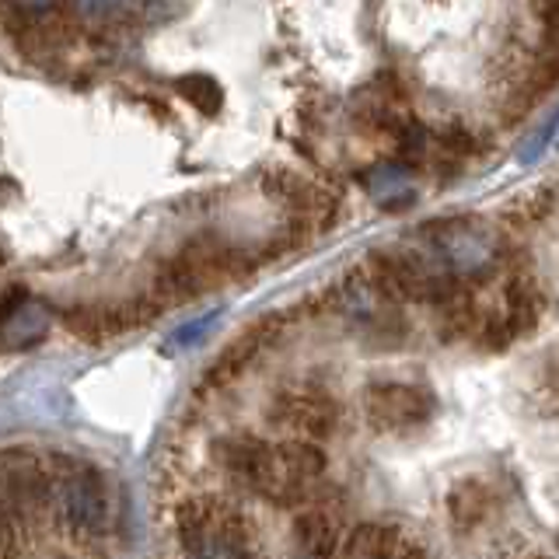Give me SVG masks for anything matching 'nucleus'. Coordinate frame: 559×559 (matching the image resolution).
<instances>
[{"mask_svg": "<svg viewBox=\"0 0 559 559\" xmlns=\"http://www.w3.org/2000/svg\"><path fill=\"white\" fill-rule=\"evenodd\" d=\"M57 507L70 532L78 535H98L109 521V497L105 483L95 468L63 462V472L57 476Z\"/></svg>", "mask_w": 559, "mask_h": 559, "instance_id": "4", "label": "nucleus"}, {"mask_svg": "<svg viewBox=\"0 0 559 559\" xmlns=\"http://www.w3.org/2000/svg\"><path fill=\"white\" fill-rule=\"evenodd\" d=\"M294 538L308 559H332L343 546V528L340 518L325 511V507H311L294 524Z\"/></svg>", "mask_w": 559, "mask_h": 559, "instance_id": "9", "label": "nucleus"}, {"mask_svg": "<svg viewBox=\"0 0 559 559\" xmlns=\"http://www.w3.org/2000/svg\"><path fill=\"white\" fill-rule=\"evenodd\" d=\"M11 4H17L25 14H43V11H49L57 0H11Z\"/></svg>", "mask_w": 559, "mask_h": 559, "instance_id": "14", "label": "nucleus"}, {"mask_svg": "<svg viewBox=\"0 0 559 559\" xmlns=\"http://www.w3.org/2000/svg\"><path fill=\"white\" fill-rule=\"evenodd\" d=\"M542 308H546V301H542V290L535 287V280L518 276L514 284L507 287L503 305L483 322L479 340L493 349L518 343L521 336H528V332L535 329V322L542 319Z\"/></svg>", "mask_w": 559, "mask_h": 559, "instance_id": "5", "label": "nucleus"}, {"mask_svg": "<svg viewBox=\"0 0 559 559\" xmlns=\"http://www.w3.org/2000/svg\"><path fill=\"white\" fill-rule=\"evenodd\" d=\"M448 511H451V521L459 524V528H476V524H483L489 514L497 511L493 486H489L486 479L459 483L448 497Z\"/></svg>", "mask_w": 559, "mask_h": 559, "instance_id": "10", "label": "nucleus"}, {"mask_svg": "<svg viewBox=\"0 0 559 559\" xmlns=\"http://www.w3.org/2000/svg\"><path fill=\"white\" fill-rule=\"evenodd\" d=\"M367 424L381 433H409L427 427L437 413V399L413 381H374L364 392Z\"/></svg>", "mask_w": 559, "mask_h": 559, "instance_id": "3", "label": "nucleus"}, {"mask_svg": "<svg viewBox=\"0 0 559 559\" xmlns=\"http://www.w3.org/2000/svg\"><path fill=\"white\" fill-rule=\"evenodd\" d=\"M0 262H4V252H0Z\"/></svg>", "mask_w": 559, "mask_h": 559, "instance_id": "16", "label": "nucleus"}, {"mask_svg": "<svg viewBox=\"0 0 559 559\" xmlns=\"http://www.w3.org/2000/svg\"><path fill=\"white\" fill-rule=\"evenodd\" d=\"M116 4V0H78V8L84 11V14H92V17H98V14H105Z\"/></svg>", "mask_w": 559, "mask_h": 559, "instance_id": "13", "label": "nucleus"}, {"mask_svg": "<svg viewBox=\"0 0 559 559\" xmlns=\"http://www.w3.org/2000/svg\"><path fill=\"white\" fill-rule=\"evenodd\" d=\"M214 459L231 479L255 489L273 503H294L311 493L314 479L325 472V454L314 441H284L266 444L259 437H221L214 441Z\"/></svg>", "mask_w": 559, "mask_h": 559, "instance_id": "1", "label": "nucleus"}, {"mask_svg": "<svg viewBox=\"0 0 559 559\" xmlns=\"http://www.w3.org/2000/svg\"><path fill=\"white\" fill-rule=\"evenodd\" d=\"M179 546L186 559H255L241 514L214 500H197L182 507Z\"/></svg>", "mask_w": 559, "mask_h": 559, "instance_id": "2", "label": "nucleus"}, {"mask_svg": "<svg viewBox=\"0 0 559 559\" xmlns=\"http://www.w3.org/2000/svg\"><path fill=\"white\" fill-rule=\"evenodd\" d=\"M52 314L43 301L17 287L0 294V349H28L46 336Z\"/></svg>", "mask_w": 559, "mask_h": 559, "instance_id": "7", "label": "nucleus"}, {"mask_svg": "<svg viewBox=\"0 0 559 559\" xmlns=\"http://www.w3.org/2000/svg\"><path fill=\"white\" fill-rule=\"evenodd\" d=\"M49 497V476L28 451H0V514L14 521L43 507Z\"/></svg>", "mask_w": 559, "mask_h": 559, "instance_id": "6", "label": "nucleus"}, {"mask_svg": "<svg viewBox=\"0 0 559 559\" xmlns=\"http://www.w3.org/2000/svg\"><path fill=\"white\" fill-rule=\"evenodd\" d=\"M8 528H11V521L0 514V542H4V535H8Z\"/></svg>", "mask_w": 559, "mask_h": 559, "instance_id": "15", "label": "nucleus"}, {"mask_svg": "<svg viewBox=\"0 0 559 559\" xmlns=\"http://www.w3.org/2000/svg\"><path fill=\"white\" fill-rule=\"evenodd\" d=\"M532 4L542 14V22L549 28H559V0H532Z\"/></svg>", "mask_w": 559, "mask_h": 559, "instance_id": "12", "label": "nucleus"}, {"mask_svg": "<svg viewBox=\"0 0 559 559\" xmlns=\"http://www.w3.org/2000/svg\"><path fill=\"white\" fill-rule=\"evenodd\" d=\"M336 402H332L325 392H290L280 395L273 419L284 424L287 430H294L305 441H322L332 430H336Z\"/></svg>", "mask_w": 559, "mask_h": 559, "instance_id": "8", "label": "nucleus"}, {"mask_svg": "<svg viewBox=\"0 0 559 559\" xmlns=\"http://www.w3.org/2000/svg\"><path fill=\"white\" fill-rule=\"evenodd\" d=\"M179 95H186L203 112H217V105L224 102L221 84L214 78H206V74H189V78H182L179 81Z\"/></svg>", "mask_w": 559, "mask_h": 559, "instance_id": "11", "label": "nucleus"}]
</instances>
